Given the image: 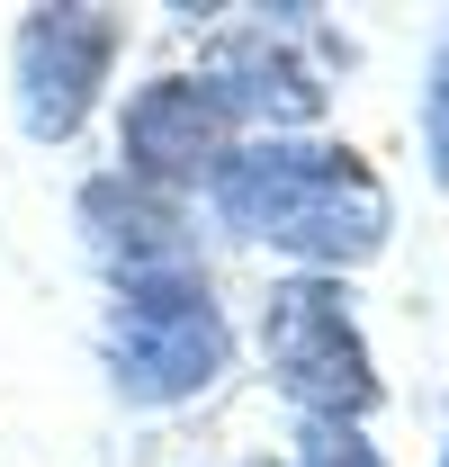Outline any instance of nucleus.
Listing matches in <instances>:
<instances>
[{"mask_svg": "<svg viewBox=\"0 0 449 467\" xmlns=\"http://www.w3.org/2000/svg\"><path fill=\"white\" fill-rule=\"evenodd\" d=\"M207 216L216 234L252 243V252H287L297 270L333 279L378 261L395 234V198L350 144L324 135H252L216 180H207Z\"/></svg>", "mask_w": 449, "mask_h": 467, "instance_id": "nucleus-1", "label": "nucleus"}, {"mask_svg": "<svg viewBox=\"0 0 449 467\" xmlns=\"http://www.w3.org/2000/svg\"><path fill=\"white\" fill-rule=\"evenodd\" d=\"M234 368V315H224L207 261L162 270V279H126L99 306V378L126 413H180L216 396Z\"/></svg>", "mask_w": 449, "mask_h": 467, "instance_id": "nucleus-2", "label": "nucleus"}, {"mask_svg": "<svg viewBox=\"0 0 449 467\" xmlns=\"http://www.w3.org/2000/svg\"><path fill=\"white\" fill-rule=\"evenodd\" d=\"M252 350H261V378L297 405V422H369L378 405V359L341 279H315V270L270 279L252 315Z\"/></svg>", "mask_w": 449, "mask_h": 467, "instance_id": "nucleus-3", "label": "nucleus"}, {"mask_svg": "<svg viewBox=\"0 0 449 467\" xmlns=\"http://www.w3.org/2000/svg\"><path fill=\"white\" fill-rule=\"evenodd\" d=\"M126 55V18L99 0H46V9H18V36H9V117L27 144H72L99 99H109V72Z\"/></svg>", "mask_w": 449, "mask_h": 467, "instance_id": "nucleus-4", "label": "nucleus"}, {"mask_svg": "<svg viewBox=\"0 0 449 467\" xmlns=\"http://www.w3.org/2000/svg\"><path fill=\"white\" fill-rule=\"evenodd\" d=\"M234 153H243V126L207 72H153L117 99V171L144 189L198 198Z\"/></svg>", "mask_w": 449, "mask_h": 467, "instance_id": "nucleus-5", "label": "nucleus"}, {"mask_svg": "<svg viewBox=\"0 0 449 467\" xmlns=\"http://www.w3.org/2000/svg\"><path fill=\"white\" fill-rule=\"evenodd\" d=\"M315 18H324V9H252L243 27H224L216 46H207L198 72L224 90L243 144H252V135H306V126L324 117V72L306 63Z\"/></svg>", "mask_w": 449, "mask_h": 467, "instance_id": "nucleus-6", "label": "nucleus"}, {"mask_svg": "<svg viewBox=\"0 0 449 467\" xmlns=\"http://www.w3.org/2000/svg\"><path fill=\"white\" fill-rule=\"evenodd\" d=\"M72 234H81V261L126 288V279H162V270H189L198 261V207L171 198V189H144V180L90 171L72 189Z\"/></svg>", "mask_w": 449, "mask_h": 467, "instance_id": "nucleus-7", "label": "nucleus"}, {"mask_svg": "<svg viewBox=\"0 0 449 467\" xmlns=\"http://www.w3.org/2000/svg\"><path fill=\"white\" fill-rule=\"evenodd\" d=\"M297 467H387L360 422H297Z\"/></svg>", "mask_w": 449, "mask_h": 467, "instance_id": "nucleus-8", "label": "nucleus"}, {"mask_svg": "<svg viewBox=\"0 0 449 467\" xmlns=\"http://www.w3.org/2000/svg\"><path fill=\"white\" fill-rule=\"evenodd\" d=\"M423 162L449 189V36L432 46V72H423Z\"/></svg>", "mask_w": 449, "mask_h": 467, "instance_id": "nucleus-9", "label": "nucleus"}, {"mask_svg": "<svg viewBox=\"0 0 449 467\" xmlns=\"http://www.w3.org/2000/svg\"><path fill=\"white\" fill-rule=\"evenodd\" d=\"M234 467H270V459H234Z\"/></svg>", "mask_w": 449, "mask_h": 467, "instance_id": "nucleus-10", "label": "nucleus"}]
</instances>
